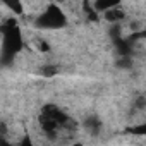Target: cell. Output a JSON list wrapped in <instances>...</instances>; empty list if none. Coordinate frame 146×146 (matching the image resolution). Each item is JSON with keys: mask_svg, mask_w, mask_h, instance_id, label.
<instances>
[{"mask_svg": "<svg viewBox=\"0 0 146 146\" xmlns=\"http://www.w3.org/2000/svg\"><path fill=\"white\" fill-rule=\"evenodd\" d=\"M23 48V36L19 28L16 26L14 21H9L5 26V35H4V52L5 55L14 57L19 50Z\"/></svg>", "mask_w": 146, "mask_h": 146, "instance_id": "1", "label": "cell"}, {"mask_svg": "<svg viewBox=\"0 0 146 146\" xmlns=\"http://www.w3.org/2000/svg\"><path fill=\"white\" fill-rule=\"evenodd\" d=\"M36 24L40 28H46V29H55V28H62L65 24V16L64 12L57 7V5H50L36 21Z\"/></svg>", "mask_w": 146, "mask_h": 146, "instance_id": "2", "label": "cell"}, {"mask_svg": "<svg viewBox=\"0 0 146 146\" xmlns=\"http://www.w3.org/2000/svg\"><path fill=\"white\" fill-rule=\"evenodd\" d=\"M105 14V19L107 21H112V23H117V21H120V19H124V11H120L119 7H113V9H110V11H107V12H103Z\"/></svg>", "mask_w": 146, "mask_h": 146, "instance_id": "3", "label": "cell"}, {"mask_svg": "<svg viewBox=\"0 0 146 146\" xmlns=\"http://www.w3.org/2000/svg\"><path fill=\"white\" fill-rule=\"evenodd\" d=\"M86 127H88V131H90V132L96 134V132L102 129V122H100L98 119L91 117V119H88V120H86Z\"/></svg>", "mask_w": 146, "mask_h": 146, "instance_id": "4", "label": "cell"}, {"mask_svg": "<svg viewBox=\"0 0 146 146\" xmlns=\"http://www.w3.org/2000/svg\"><path fill=\"white\" fill-rule=\"evenodd\" d=\"M5 7L11 9L14 14H23V4H21V2H7Z\"/></svg>", "mask_w": 146, "mask_h": 146, "instance_id": "5", "label": "cell"}, {"mask_svg": "<svg viewBox=\"0 0 146 146\" xmlns=\"http://www.w3.org/2000/svg\"><path fill=\"white\" fill-rule=\"evenodd\" d=\"M127 132L137 134V136H144V134H146V125H144V124H139V125H136V127H129Z\"/></svg>", "mask_w": 146, "mask_h": 146, "instance_id": "6", "label": "cell"}, {"mask_svg": "<svg viewBox=\"0 0 146 146\" xmlns=\"http://www.w3.org/2000/svg\"><path fill=\"white\" fill-rule=\"evenodd\" d=\"M41 72H43L45 76H53L55 72H57V69H55L53 65H46V67H43V70H41Z\"/></svg>", "mask_w": 146, "mask_h": 146, "instance_id": "7", "label": "cell"}, {"mask_svg": "<svg viewBox=\"0 0 146 146\" xmlns=\"http://www.w3.org/2000/svg\"><path fill=\"white\" fill-rule=\"evenodd\" d=\"M21 146H35V144H33V141H31L29 137H24L23 143H21Z\"/></svg>", "mask_w": 146, "mask_h": 146, "instance_id": "8", "label": "cell"}, {"mask_svg": "<svg viewBox=\"0 0 146 146\" xmlns=\"http://www.w3.org/2000/svg\"><path fill=\"white\" fill-rule=\"evenodd\" d=\"M74 146H83V144H74Z\"/></svg>", "mask_w": 146, "mask_h": 146, "instance_id": "9", "label": "cell"}]
</instances>
